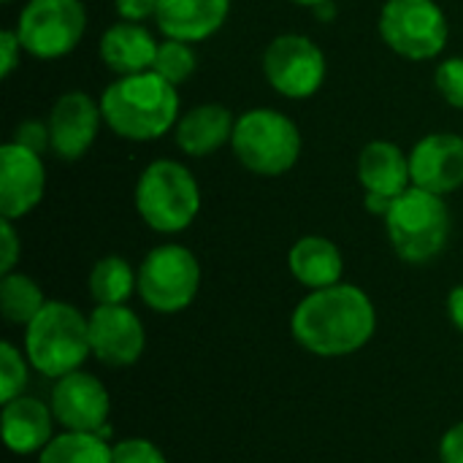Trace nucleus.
I'll return each mask as SVG.
<instances>
[{"label":"nucleus","instance_id":"obj_1","mask_svg":"<svg viewBox=\"0 0 463 463\" xmlns=\"http://www.w3.org/2000/svg\"><path fill=\"white\" fill-rule=\"evenodd\" d=\"M293 339L312 355L342 358L364 350L377 331L372 298L358 285L312 290L290 317Z\"/></svg>","mask_w":463,"mask_h":463},{"label":"nucleus","instance_id":"obj_2","mask_svg":"<svg viewBox=\"0 0 463 463\" xmlns=\"http://www.w3.org/2000/svg\"><path fill=\"white\" fill-rule=\"evenodd\" d=\"M103 122L128 141H155L179 117L176 87L155 71L119 76L100 98Z\"/></svg>","mask_w":463,"mask_h":463},{"label":"nucleus","instance_id":"obj_3","mask_svg":"<svg viewBox=\"0 0 463 463\" xmlns=\"http://www.w3.org/2000/svg\"><path fill=\"white\" fill-rule=\"evenodd\" d=\"M24 355L30 366L49 380L79 372L87 355H92L90 317L73 304L46 301L30 326H24Z\"/></svg>","mask_w":463,"mask_h":463},{"label":"nucleus","instance_id":"obj_4","mask_svg":"<svg viewBox=\"0 0 463 463\" xmlns=\"http://www.w3.org/2000/svg\"><path fill=\"white\" fill-rule=\"evenodd\" d=\"M136 209L157 233H179L201 212V187L176 160H155L136 184Z\"/></svg>","mask_w":463,"mask_h":463},{"label":"nucleus","instance_id":"obj_5","mask_svg":"<svg viewBox=\"0 0 463 463\" xmlns=\"http://www.w3.org/2000/svg\"><path fill=\"white\" fill-rule=\"evenodd\" d=\"M388 239L396 255L407 263H429L434 260L450 236V212L442 195H434L420 187H410L402 193L391 212L385 214Z\"/></svg>","mask_w":463,"mask_h":463},{"label":"nucleus","instance_id":"obj_6","mask_svg":"<svg viewBox=\"0 0 463 463\" xmlns=\"http://www.w3.org/2000/svg\"><path fill=\"white\" fill-rule=\"evenodd\" d=\"M233 155L239 163L260 176H279L298 163L301 133L296 122L274 109H252L236 119Z\"/></svg>","mask_w":463,"mask_h":463},{"label":"nucleus","instance_id":"obj_7","mask_svg":"<svg viewBox=\"0 0 463 463\" xmlns=\"http://www.w3.org/2000/svg\"><path fill=\"white\" fill-rule=\"evenodd\" d=\"M201 290V263L182 244L155 247L138 269V296L160 315L187 309Z\"/></svg>","mask_w":463,"mask_h":463},{"label":"nucleus","instance_id":"obj_8","mask_svg":"<svg viewBox=\"0 0 463 463\" xmlns=\"http://www.w3.org/2000/svg\"><path fill=\"white\" fill-rule=\"evenodd\" d=\"M87 30V11L81 0H30L16 22L22 49L38 60H57L71 54Z\"/></svg>","mask_w":463,"mask_h":463},{"label":"nucleus","instance_id":"obj_9","mask_svg":"<svg viewBox=\"0 0 463 463\" xmlns=\"http://www.w3.org/2000/svg\"><path fill=\"white\" fill-rule=\"evenodd\" d=\"M448 19L434 0H388L380 14L383 41L407 60H434L448 43Z\"/></svg>","mask_w":463,"mask_h":463},{"label":"nucleus","instance_id":"obj_10","mask_svg":"<svg viewBox=\"0 0 463 463\" xmlns=\"http://www.w3.org/2000/svg\"><path fill=\"white\" fill-rule=\"evenodd\" d=\"M263 71L269 84L293 100L315 95L326 81V54L307 35H279L266 46Z\"/></svg>","mask_w":463,"mask_h":463},{"label":"nucleus","instance_id":"obj_11","mask_svg":"<svg viewBox=\"0 0 463 463\" xmlns=\"http://www.w3.org/2000/svg\"><path fill=\"white\" fill-rule=\"evenodd\" d=\"M49 407L54 412V420L65 431H90V434L111 437L109 429L111 396L109 388L95 374L79 369L54 380Z\"/></svg>","mask_w":463,"mask_h":463},{"label":"nucleus","instance_id":"obj_12","mask_svg":"<svg viewBox=\"0 0 463 463\" xmlns=\"http://www.w3.org/2000/svg\"><path fill=\"white\" fill-rule=\"evenodd\" d=\"M90 347L103 366H133L146 347L144 323L128 304H98L90 315Z\"/></svg>","mask_w":463,"mask_h":463},{"label":"nucleus","instance_id":"obj_13","mask_svg":"<svg viewBox=\"0 0 463 463\" xmlns=\"http://www.w3.org/2000/svg\"><path fill=\"white\" fill-rule=\"evenodd\" d=\"M46 187V171L38 152L22 144L0 146V214L5 220H19L30 214Z\"/></svg>","mask_w":463,"mask_h":463},{"label":"nucleus","instance_id":"obj_14","mask_svg":"<svg viewBox=\"0 0 463 463\" xmlns=\"http://www.w3.org/2000/svg\"><path fill=\"white\" fill-rule=\"evenodd\" d=\"M103 111L87 92H65L57 98L49 114L52 149L60 160H79L95 141Z\"/></svg>","mask_w":463,"mask_h":463},{"label":"nucleus","instance_id":"obj_15","mask_svg":"<svg viewBox=\"0 0 463 463\" xmlns=\"http://www.w3.org/2000/svg\"><path fill=\"white\" fill-rule=\"evenodd\" d=\"M412 184L434 195H448L463 184V138L456 133H431L410 152Z\"/></svg>","mask_w":463,"mask_h":463},{"label":"nucleus","instance_id":"obj_16","mask_svg":"<svg viewBox=\"0 0 463 463\" xmlns=\"http://www.w3.org/2000/svg\"><path fill=\"white\" fill-rule=\"evenodd\" d=\"M3 442L14 456H33L41 453L54 437V412L35 396H16L3 404L0 415Z\"/></svg>","mask_w":463,"mask_h":463},{"label":"nucleus","instance_id":"obj_17","mask_svg":"<svg viewBox=\"0 0 463 463\" xmlns=\"http://www.w3.org/2000/svg\"><path fill=\"white\" fill-rule=\"evenodd\" d=\"M228 11L231 0H160L155 19L165 38L195 43L214 35Z\"/></svg>","mask_w":463,"mask_h":463},{"label":"nucleus","instance_id":"obj_18","mask_svg":"<svg viewBox=\"0 0 463 463\" xmlns=\"http://www.w3.org/2000/svg\"><path fill=\"white\" fill-rule=\"evenodd\" d=\"M358 179L366 195H383L396 201L412 187L410 155H404L391 141H372L358 157Z\"/></svg>","mask_w":463,"mask_h":463},{"label":"nucleus","instance_id":"obj_19","mask_svg":"<svg viewBox=\"0 0 463 463\" xmlns=\"http://www.w3.org/2000/svg\"><path fill=\"white\" fill-rule=\"evenodd\" d=\"M157 41L138 22H117L100 35V60L119 76L152 71Z\"/></svg>","mask_w":463,"mask_h":463},{"label":"nucleus","instance_id":"obj_20","mask_svg":"<svg viewBox=\"0 0 463 463\" xmlns=\"http://www.w3.org/2000/svg\"><path fill=\"white\" fill-rule=\"evenodd\" d=\"M236 119L220 103H203L190 109L176 125V144L190 157H206L233 138Z\"/></svg>","mask_w":463,"mask_h":463},{"label":"nucleus","instance_id":"obj_21","mask_svg":"<svg viewBox=\"0 0 463 463\" xmlns=\"http://www.w3.org/2000/svg\"><path fill=\"white\" fill-rule=\"evenodd\" d=\"M290 274L309 290H323L342 282L345 258L331 239L323 236H304L290 250Z\"/></svg>","mask_w":463,"mask_h":463},{"label":"nucleus","instance_id":"obj_22","mask_svg":"<svg viewBox=\"0 0 463 463\" xmlns=\"http://www.w3.org/2000/svg\"><path fill=\"white\" fill-rule=\"evenodd\" d=\"M38 463H114V456L103 434L62 431L38 453Z\"/></svg>","mask_w":463,"mask_h":463},{"label":"nucleus","instance_id":"obj_23","mask_svg":"<svg viewBox=\"0 0 463 463\" xmlns=\"http://www.w3.org/2000/svg\"><path fill=\"white\" fill-rule=\"evenodd\" d=\"M133 290H138V271L125 258L106 255L92 266L90 296L95 304H128Z\"/></svg>","mask_w":463,"mask_h":463},{"label":"nucleus","instance_id":"obj_24","mask_svg":"<svg viewBox=\"0 0 463 463\" xmlns=\"http://www.w3.org/2000/svg\"><path fill=\"white\" fill-rule=\"evenodd\" d=\"M46 307L43 290L27 274H3L0 279V312L11 326H30V320Z\"/></svg>","mask_w":463,"mask_h":463},{"label":"nucleus","instance_id":"obj_25","mask_svg":"<svg viewBox=\"0 0 463 463\" xmlns=\"http://www.w3.org/2000/svg\"><path fill=\"white\" fill-rule=\"evenodd\" d=\"M152 71L157 76H163L168 84H182L193 76L195 71V52L190 49L187 41H176V38H165L160 46H157V54H155V65Z\"/></svg>","mask_w":463,"mask_h":463},{"label":"nucleus","instance_id":"obj_26","mask_svg":"<svg viewBox=\"0 0 463 463\" xmlns=\"http://www.w3.org/2000/svg\"><path fill=\"white\" fill-rule=\"evenodd\" d=\"M27 355H22L11 342L0 345V402H11L22 396L27 385Z\"/></svg>","mask_w":463,"mask_h":463},{"label":"nucleus","instance_id":"obj_27","mask_svg":"<svg viewBox=\"0 0 463 463\" xmlns=\"http://www.w3.org/2000/svg\"><path fill=\"white\" fill-rule=\"evenodd\" d=\"M111 456H114V463H168L165 453L152 439H144V437L114 442Z\"/></svg>","mask_w":463,"mask_h":463},{"label":"nucleus","instance_id":"obj_28","mask_svg":"<svg viewBox=\"0 0 463 463\" xmlns=\"http://www.w3.org/2000/svg\"><path fill=\"white\" fill-rule=\"evenodd\" d=\"M434 84L450 106L463 109V57L445 60L434 73Z\"/></svg>","mask_w":463,"mask_h":463},{"label":"nucleus","instance_id":"obj_29","mask_svg":"<svg viewBox=\"0 0 463 463\" xmlns=\"http://www.w3.org/2000/svg\"><path fill=\"white\" fill-rule=\"evenodd\" d=\"M14 144H22V146H27V149H33V152H43L46 149V144H52V136H49V125H43V122H35V119H27V122H22V125H16V130H14V138H11Z\"/></svg>","mask_w":463,"mask_h":463},{"label":"nucleus","instance_id":"obj_30","mask_svg":"<svg viewBox=\"0 0 463 463\" xmlns=\"http://www.w3.org/2000/svg\"><path fill=\"white\" fill-rule=\"evenodd\" d=\"M14 220H0V271L3 274H11L16 260H19V252H22V244H19V236L11 225Z\"/></svg>","mask_w":463,"mask_h":463},{"label":"nucleus","instance_id":"obj_31","mask_svg":"<svg viewBox=\"0 0 463 463\" xmlns=\"http://www.w3.org/2000/svg\"><path fill=\"white\" fill-rule=\"evenodd\" d=\"M19 52H22V41L16 30H3L0 33V76L3 79H8L14 68L19 65Z\"/></svg>","mask_w":463,"mask_h":463},{"label":"nucleus","instance_id":"obj_32","mask_svg":"<svg viewBox=\"0 0 463 463\" xmlns=\"http://www.w3.org/2000/svg\"><path fill=\"white\" fill-rule=\"evenodd\" d=\"M114 5L125 22H144L149 16H157L160 0H114Z\"/></svg>","mask_w":463,"mask_h":463},{"label":"nucleus","instance_id":"obj_33","mask_svg":"<svg viewBox=\"0 0 463 463\" xmlns=\"http://www.w3.org/2000/svg\"><path fill=\"white\" fill-rule=\"evenodd\" d=\"M439 461L463 463V420L445 431V437L439 442Z\"/></svg>","mask_w":463,"mask_h":463},{"label":"nucleus","instance_id":"obj_34","mask_svg":"<svg viewBox=\"0 0 463 463\" xmlns=\"http://www.w3.org/2000/svg\"><path fill=\"white\" fill-rule=\"evenodd\" d=\"M448 317L458 331H463V285H456L448 296Z\"/></svg>","mask_w":463,"mask_h":463},{"label":"nucleus","instance_id":"obj_35","mask_svg":"<svg viewBox=\"0 0 463 463\" xmlns=\"http://www.w3.org/2000/svg\"><path fill=\"white\" fill-rule=\"evenodd\" d=\"M290 3H296V5H309V8H317V5H323V3H328V0H290Z\"/></svg>","mask_w":463,"mask_h":463},{"label":"nucleus","instance_id":"obj_36","mask_svg":"<svg viewBox=\"0 0 463 463\" xmlns=\"http://www.w3.org/2000/svg\"><path fill=\"white\" fill-rule=\"evenodd\" d=\"M3 3H11V0H3Z\"/></svg>","mask_w":463,"mask_h":463}]
</instances>
